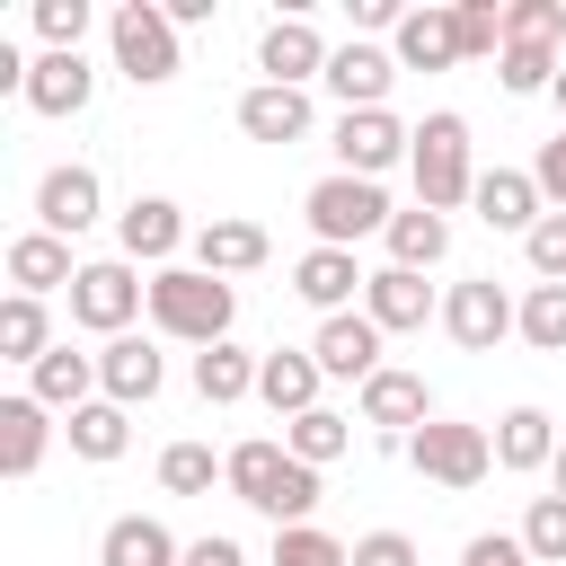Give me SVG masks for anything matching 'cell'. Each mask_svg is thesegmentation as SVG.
I'll return each mask as SVG.
<instances>
[{
	"mask_svg": "<svg viewBox=\"0 0 566 566\" xmlns=\"http://www.w3.org/2000/svg\"><path fill=\"white\" fill-rule=\"evenodd\" d=\"M230 495L248 513H265L274 531H292L318 513V469H301L274 433H248V442H230Z\"/></svg>",
	"mask_w": 566,
	"mask_h": 566,
	"instance_id": "cell-1",
	"label": "cell"
},
{
	"mask_svg": "<svg viewBox=\"0 0 566 566\" xmlns=\"http://www.w3.org/2000/svg\"><path fill=\"white\" fill-rule=\"evenodd\" d=\"M150 327L159 336H177V345H230V327H239V292L221 283V274H203V265H159L150 274Z\"/></svg>",
	"mask_w": 566,
	"mask_h": 566,
	"instance_id": "cell-2",
	"label": "cell"
},
{
	"mask_svg": "<svg viewBox=\"0 0 566 566\" xmlns=\"http://www.w3.org/2000/svg\"><path fill=\"white\" fill-rule=\"evenodd\" d=\"M407 177H416V203L424 212H460L469 195H478V159H469V115H451V106H433L424 124H416V150H407Z\"/></svg>",
	"mask_w": 566,
	"mask_h": 566,
	"instance_id": "cell-3",
	"label": "cell"
},
{
	"mask_svg": "<svg viewBox=\"0 0 566 566\" xmlns=\"http://www.w3.org/2000/svg\"><path fill=\"white\" fill-rule=\"evenodd\" d=\"M301 212H310V248H363V239H389V221H398L389 186L380 177H345V168H327L301 195Z\"/></svg>",
	"mask_w": 566,
	"mask_h": 566,
	"instance_id": "cell-4",
	"label": "cell"
},
{
	"mask_svg": "<svg viewBox=\"0 0 566 566\" xmlns=\"http://www.w3.org/2000/svg\"><path fill=\"white\" fill-rule=\"evenodd\" d=\"M106 53H115V71L133 80V88H168L186 62H177V18H168V0H115L106 9Z\"/></svg>",
	"mask_w": 566,
	"mask_h": 566,
	"instance_id": "cell-5",
	"label": "cell"
},
{
	"mask_svg": "<svg viewBox=\"0 0 566 566\" xmlns=\"http://www.w3.org/2000/svg\"><path fill=\"white\" fill-rule=\"evenodd\" d=\"M407 469H416L424 486L469 495V486L495 478V433H486V424H460V416H433V424L407 433Z\"/></svg>",
	"mask_w": 566,
	"mask_h": 566,
	"instance_id": "cell-6",
	"label": "cell"
},
{
	"mask_svg": "<svg viewBox=\"0 0 566 566\" xmlns=\"http://www.w3.org/2000/svg\"><path fill=\"white\" fill-rule=\"evenodd\" d=\"M150 310V274L133 265V256H88L80 265V283H71V327H88V336H133V318Z\"/></svg>",
	"mask_w": 566,
	"mask_h": 566,
	"instance_id": "cell-7",
	"label": "cell"
},
{
	"mask_svg": "<svg viewBox=\"0 0 566 566\" xmlns=\"http://www.w3.org/2000/svg\"><path fill=\"white\" fill-rule=\"evenodd\" d=\"M513 327H522V301H513L495 274H460V283L442 292V336H451L460 354H495Z\"/></svg>",
	"mask_w": 566,
	"mask_h": 566,
	"instance_id": "cell-8",
	"label": "cell"
},
{
	"mask_svg": "<svg viewBox=\"0 0 566 566\" xmlns=\"http://www.w3.org/2000/svg\"><path fill=\"white\" fill-rule=\"evenodd\" d=\"M354 416L389 442V451H407V433L416 424H433V389H424V371H407V363H380L363 389H354Z\"/></svg>",
	"mask_w": 566,
	"mask_h": 566,
	"instance_id": "cell-9",
	"label": "cell"
},
{
	"mask_svg": "<svg viewBox=\"0 0 566 566\" xmlns=\"http://www.w3.org/2000/svg\"><path fill=\"white\" fill-rule=\"evenodd\" d=\"M186 248H195V230H186V212L168 203V195H133L124 212H115V256H133V265H186Z\"/></svg>",
	"mask_w": 566,
	"mask_h": 566,
	"instance_id": "cell-10",
	"label": "cell"
},
{
	"mask_svg": "<svg viewBox=\"0 0 566 566\" xmlns=\"http://www.w3.org/2000/svg\"><path fill=\"white\" fill-rule=\"evenodd\" d=\"M327 150H336V168H345V177H389V168L416 150V124H398L389 106H371V115H336Z\"/></svg>",
	"mask_w": 566,
	"mask_h": 566,
	"instance_id": "cell-11",
	"label": "cell"
},
{
	"mask_svg": "<svg viewBox=\"0 0 566 566\" xmlns=\"http://www.w3.org/2000/svg\"><path fill=\"white\" fill-rule=\"evenodd\" d=\"M327 97H336V115H371V106H389V88H398V53L389 44H336L327 53V80H318Z\"/></svg>",
	"mask_w": 566,
	"mask_h": 566,
	"instance_id": "cell-12",
	"label": "cell"
},
{
	"mask_svg": "<svg viewBox=\"0 0 566 566\" xmlns=\"http://www.w3.org/2000/svg\"><path fill=\"white\" fill-rule=\"evenodd\" d=\"M97 212H106V186H97V168H88V159H62V168H44V177H35V230L80 239V230H97Z\"/></svg>",
	"mask_w": 566,
	"mask_h": 566,
	"instance_id": "cell-13",
	"label": "cell"
},
{
	"mask_svg": "<svg viewBox=\"0 0 566 566\" xmlns=\"http://www.w3.org/2000/svg\"><path fill=\"white\" fill-rule=\"evenodd\" d=\"M327 53H336V44H327L301 9H283V18L256 35V71H265L274 88H310V80H327Z\"/></svg>",
	"mask_w": 566,
	"mask_h": 566,
	"instance_id": "cell-14",
	"label": "cell"
},
{
	"mask_svg": "<svg viewBox=\"0 0 566 566\" xmlns=\"http://www.w3.org/2000/svg\"><path fill=\"white\" fill-rule=\"evenodd\" d=\"M363 318H371L380 336H416L424 318H442V292H433L424 274H407V265H371V283H363Z\"/></svg>",
	"mask_w": 566,
	"mask_h": 566,
	"instance_id": "cell-15",
	"label": "cell"
},
{
	"mask_svg": "<svg viewBox=\"0 0 566 566\" xmlns=\"http://www.w3.org/2000/svg\"><path fill=\"white\" fill-rule=\"evenodd\" d=\"M168 389V354L150 345V336H115V345H97V398H115V407H150Z\"/></svg>",
	"mask_w": 566,
	"mask_h": 566,
	"instance_id": "cell-16",
	"label": "cell"
},
{
	"mask_svg": "<svg viewBox=\"0 0 566 566\" xmlns=\"http://www.w3.org/2000/svg\"><path fill=\"white\" fill-rule=\"evenodd\" d=\"M310 124H318L310 88H274V80L239 88V133H248V142H274V150H292V142H310Z\"/></svg>",
	"mask_w": 566,
	"mask_h": 566,
	"instance_id": "cell-17",
	"label": "cell"
},
{
	"mask_svg": "<svg viewBox=\"0 0 566 566\" xmlns=\"http://www.w3.org/2000/svg\"><path fill=\"white\" fill-rule=\"evenodd\" d=\"M478 221L486 230H513V239H531L539 221H548V195H539V177L531 168H478Z\"/></svg>",
	"mask_w": 566,
	"mask_h": 566,
	"instance_id": "cell-18",
	"label": "cell"
},
{
	"mask_svg": "<svg viewBox=\"0 0 566 566\" xmlns=\"http://www.w3.org/2000/svg\"><path fill=\"white\" fill-rule=\"evenodd\" d=\"M274 256V239H265V221H239V212H212L203 230H195V248H186V265H203V274H256Z\"/></svg>",
	"mask_w": 566,
	"mask_h": 566,
	"instance_id": "cell-19",
	"label": "cell"
},
{
	"mask_svg": "<svg viewBox=\"0 0 566 566\" xmlns=\"http://www.w3.org/2000/svg\"><path fill=\"white\" fill-rule=\"evenodd\" d=\"M363 265H354V248H301L292 256V292L318 310V318H336V310H363Z\"/></svg>",
	"mask_w": 566,
	"mask_h": 566,
	"instance_id": "cell-20",
	"label": "cell"
},
{
	"mask_svg": "<svg viewBox=\"0 0 566 566\" xmlns=\"http://www.w3.org/2000/svg\"><path fill=\"white\" fill-rule=\"evenodd\" d=\"M380 345H389V336H380L363 310H336V318H318V336H310L318 371H327V380H354V389L380 371Z\"/></svg>",
	"mask_w": 566,
	"mask_h": 566,
	"instance_id": "cell-21",
	"label": "cell"
},
{
	"mask_svg": "<svg viewBox=\"0 0 566 566\" xmlns=\"http://www.w3.org/2000/svg\"><path fill=\"white\" fill-rule=\"evenodd\" d=\"M557 416L548 407H504L495 416V469L504 478H548V460H557Z\"/></svg>",
	"mask_w": 566,
	"mask_h": 566,
	"instance_id": "cell-22",
	"label": "cell"
},
{
	"mask_svg": "<svg viewBox=\"0 0 566 566\" xmlns=\"http://www.w3.org/2000/svg\"><path fill=\"white\" fill-rule=\"evenodd\" d=\"M318 389H327V371H318V354L310 345H274L265 363H256V398L292 424V416H310L318 407Z\"/></svg>",
	"mask_w": 566,
	"mask_h": 566,
	"instance_id": "cell-23",
	"label": "cell"
},
{
	"mask_svg": "<svg viewBox=\"0 0 566 566\" xmlns=\"http://www.w3.org/2000/svg\"><path fill=\"white\" fill-rule=\"evenodd\" d=\"M53 433H62V424H53L44 398H27V389L0 398V478H35L44 451H53Z\"/></svg>",
	"mask_w": 566,
	"mask_h": 566,
	"instance_id": "cell-24",
	"label": "cell"
},
{
	"mask_svg": "<svg viewBox=\"0 0 566 566\" xmlns=\"http://www.w3.org/2000/svg\"><path fill=\"white\" fill-rule=\"evenodd\" d=\"M80 283V256H71V239H53V230H18L9 239V292H71Z\"/></svg>",
	"mask_w": 566,
	"mask_h": 566,
	"instance_id": "cell-25",
	"label": "cell"
},
{
	"mask_svg": "<svg viewBox=\"0 0 566 566\" xmlns=\"http://www.w3.org/2000/svg\"><path fill=\"white\" fill-rule=\"evenodd\" d=\"M389 53H398V71H451V62H460V27H451V9H442V0L407 9L398 35H389Z\"/></svg>",
	"mask_w": 566,
	"mask_h": 566,
	"instance_id": "cell-26",
	"label": "cell"
},
{
	"mask_svg": "<svg viewBox=\"0 0 566 566\" xmlns=\"http://www.w3.org/2000/svg\"><path fill=\"white\" fill-rule=\"evenodd\" d=\"M97 97V71H88V53H35V71H27V106L35 115H80Z\"/></svg>",
	"mask_w": 566,
	"mask_h": 566,
	"instance_id": "cell-27",
	"label": "cell"
},
{
	"mask_svg": "<svg viewBox=\"0 0 566 566\" xmlns=\"http://www.w3.org/2000/svg\"><path fill=\"white\" fill-rule=\"evenodd\" d=\"M97 566H186V539L150 513H115L106 539H97Z\"/></svg>",
	"mask_w": 566,
	"mask_h": 566,
	"instance_id": "cell-28",
	"label": "cell"
},
{
	"mask_svg": "<svg viewBox=\"0 0 566 566\" xmlns=\"http://www.w3.org/2000/svg\"><path fill=\"white\" fill-rule=\"evenodd\" d=\"M27 398H44L53 416H80V407L97 398V354H80V345H53V354L27 371Z\"/></svg>",
	"mask_w": 566,
	"mask_h": 566,
	"instance_id": "cell-29",
	"label": "cell"
},
{
	"mask_svg": "<svg viewBox=\"0 0 566 566\" xmlns=\"http://www.w3.org/2000/svg\"><path fill=\"white\" fill-rule=\"evenodd\" d=\"M62 442H71V460L106 469V460H124V451H133V407H115V398H88L80 416H62Z\"/></svg>",
	"mask_w": 566,
	"mask_h": 566,
	"instance_id": "cell-30",
	"label": "cell"
},
{
	"mask_svg": "<svg viewBox=\"0 0 566 566\" xmlns=\"http://www.w3.org/2000/svg\"><path fill=\"white\" fill-rule=\"evenodd\" d=\"M256 363H265V354H248L239 336H230V345H203V354H195V398H203V407L256 398Z\"/></svg>",
	"mask_w": 566,
	"mask_h": 566,
	"instance_id": "cell-31",
	"label": "cell"
},
{
	"mask_svg": "<svg viewBox=\"0 0 566 566\" xmlns=\"http://www.w3.org/2000/svg\"><path fill=\"white\" fill-rule=\"evenodd\" d=\"M451 256V221L442 212H424V203H407L398 221H389V265H407V274H433Z\"/></svg>",
	"mask_w": 566,
	"mask_h": 566,
	"instance_id": "cell-32",
	"label": "cell"
},
{
	"mask_svg": "<svg viewBox=\"0 0 566 566\" xmlns=\"http://www.w3.org/2000/svg\"><path fill=\"white\" fill-rule=\"evenodd\" d=\"M44 354H53V318H44V301H35V292H9V301H0V363L35 371Z\"/></svg>",
	"mask_w": 566,
	"mask_h": 566,
	"instance_id": "cell-33",
	"label": "cell"
},
{
	"mask_svg": "<svg viewBox=\"0 0 566 566\" xmlns=\"http://www.w3.org/2000/svg\"><path fill=\"white\" fill-rule=\"evenodd\" d=\"M283 451H292L301 469H327V460H345V451H354V416L310 407V416H292V424H283Z\"/></svg>",
	"mask_w": 566,
	"mask_h": 566,
	"instance_id": "cell-34",
	"label": "cell"
},
{
	"mask_svg": "<svg viewBox=\"0 0 566 566\" xmlns=\"http://www.w3.org/2000/svg\"><path fill=\"white\" fill-rule=\"evenodd\" d=\"M159 486H168V495H212V486H230V451H212V442H168V451H159Z\"/></svg>",
	"mask_w": 566,
	"mask_h": 566,
	"instance_id": "cell-35",
	"label": "cell"
},
{
	"mask_svg": "<svg viewBox=\"0 0 566 566\" xmlns=\"http://www.w3.org/2000/svg\"><path fill=\"white\" fill-rule=\"evenodd\" d=\"M531 354H566V283H531L522 292V327H513Z\"/></svg>",
	"mask_w": 566,
	"mask_h": 566,
	"instance_id": "cell-36",
	"label": "cell"
},
{
	"mask_svg": "<svg viewBox=\"0 0 566 566\" xmlns=\"http://www.w3.org/2000/svg\"><path fill=\"white\" fill-rule=\"evenodd\" d=\"M265 566H354V539H336V531H318V522H292V531H274Z\"/></svg>",
	"mask_w": 566,
	"mask_h": 566,
	"instance_id": "cell-37",
	"label": "cell"
},
{
	"mask_svg": "<svg viewBox=\"0 0 566 566\" xmlns=\"http://www.w3.org/2000/svg\"><path fill=\"white\" fill-rule=\"evenodd\" d=\"M504 44L557 53V44H566V0H504Z\"/></svg>",
	"mask_w": 566,
	"mask_h": 566,
	"instance_id": "cell-38",
	"label": "cell"
},
{
	"mask_svg": "<svg viewBox=\"0 0 566 566\" xmlns=\"http://www.w3.org/2000/svg\"><path fill=\"white\" fill-rule=\"evenodd\" d=\"M557 71H566V62H557V53H539V44H504V53H495L504 97H548V88H557Z\"/></svg>",
	"mask_w": 566,
	"mask_h": 566,
	"instance_id": "cell-39",
	"label": "cell"
},
{
	"mask_svg": "<svg viewBox=\"0 0 566 566\" xmlns=\"http://www.w3.org/2000/svg\"><path fill=\"white\" fill-rule=\"evenodd\" d=\"M522 548H531V566H566V495H531Z\"/></svg>",
	"mask_w": 566,
	"mask_h": 566,
	"instance_id": "cell-40",
	"label": "cell"
},
{
	"mask_svg": "<svg viewBox=\"0 0 566 566\" xmlns=\"http://www.w3.org/2000/svg\"><path fill=\"white\" fill-rule=\"evenodd\" d=\"M451 27H460V62L504 53V0H460V9H451Z\"/></svg>",
	"mask_w": 566,
	"mask_h": 566,
	"instance_id": "cell-41",
	"label": "cell"
},
{
	"mask_svg": "<svg viewBox=\"0 0 566 566\" xmlns=\"http://www.w3.org/2000/svg\"><path fill=\"white\" fill-rule=\"evenodd\" d=\"M88 0H35V35H44V53H80V35H88Z\"/></svg>",
	"mask_w": 566,
	"mask_h": 566,
	"instance_id": "cell-42",
	"label": "cell"
},
{
	"mask_svg": "<svg viewBox=\"0 0 566 566\" xmlns=\"http://www.w3.org/2000/svg\"><path fill=\"white\" fill-rule=\"evenodd\" d=\"M522 256H531V274H539V283H566V212H548V221L522 239Z\"/></svg>",
	"mask_w": 566,
	"mask_h": 566,
	"instance_id": "cell-43",
	"label": "cell"
},
{
	"mask_svg": "<svg viewBox=\"0 0 566 566\" xmlns=\"http://www.w3.org/2000/svg\"><path fill=\"white\" fill-rule=\"evenodd\" d=\"M354 566H424V548L407 531H363L354 539Z\"/></svg>",
	"mask_w": 566,
	"mask_h": 566,
	"instance_id": "cell-44",
	"label": "cell"
},
{
	"mask_svg": "<svg viewBox=\"0 0 566 566\" xmlns=\"http://www.w3.org/2000/svg\"><path fill=\"white\" fill-rule=\"evenodd\" d=\"M531 177H539V195H548V212H566V124L531 150Z\"/></svg>",
	"mask_w": 566,
	"mask_h": 566,
	"instance_id": "cell-45",
	"label": "cell"
},
{
	"mask_svg": "<svg viewBox=\"0 0 566 566\" xmlns=\"http://www.w3.org/2000/svg\"><path fill=\"white\" fill-rule=\"evenodd\" d=\"M460 566H531V548H522V531H478L460 548Z\"/></svg>",
	"mask_w": 566,
	"mask_h": 566,
	"instance_id": "cell-46",
	"label": "cell"
},
{
	"mask_svg": "<svg viewBox=\"0 0 566 566\" xmlns=\"http://www.w3.org/2000/svg\"><path fill=\"white\" fill-rule=\"evenodd\" d=\"M186 566H248V548L230 531H203V539H186Z\"/></svg>",
	"mask_w": 566,
	"mask_h": 566,
	"instance_id": "cell-47",
	"label": "cell"
},
{
	"mask_svg": "<svg viewBox=\"0 0 566 566\" xmlns=\"http://www.w3.org/2000/svg\"><path fill=\"white\" fill-rule=\"evenodd\" d=\"M345 9H354V27H363V35H398V18H407L398 0H345Z\"/></svg>",
	"mask_w": 566,
	"mask_h": 566,
	"instance_id": "cell-48",
	"label": "cell"
},
{
	"mask_svg": "<svg viewBox=\"0 0 566 566\" xmlns=\"http://www.w3.org/2000/svg\"><path fill=\"white\" fill-rule=\"evenodd\" d=\"M548 495H566V442H557V460H548Z\"/></svg>",
	"mask_w": 566,
	"mask_h": 566,
	"instance_id": "cell-49",
	"label": "cell"
},
{
	"mask_svg": "<svg viewBox=\"0 0 566 566\" xmlns=\"http://www.w3.org/2000/svg\"><path fill=\"white\" fill-rule=\"evenodd\" d=\"M548 97H557V124H566V71H557V88H548Z\"/></svg>",
	"mask_w": 566,
	"mask_h": 566,
	"instance_id": "cell-50",
	"label": "cell"
}]
</instances>
